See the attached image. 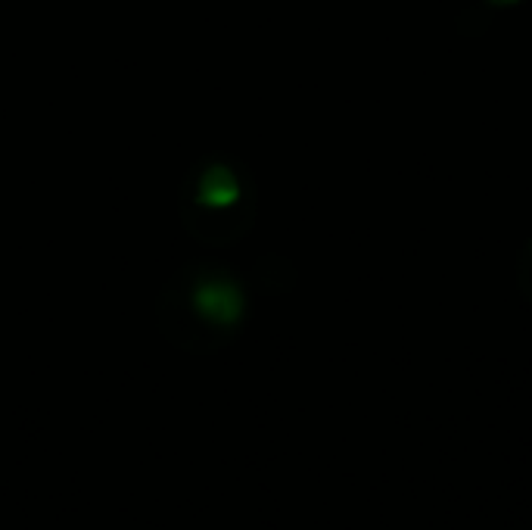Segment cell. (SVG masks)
<instances>
[{"mask_svg":"<svg viewBox=\"0 0 532 530\" xmlns=\"http://www.w3.org/2000/svg\"><path fill=\"white\" fill-rule=\"evenodd\" d=\"M203 185L209 187V191L203 194V200H212L215 207H227L231 200H237V181L231 178L227 169H212Z\"/></svg>","mask_w":532,"mask_h":530,"instance_id":"cell-2","label":"cell"},{"mask_svg":"<svg viewBox=\"0 0 532 530\" xmlns=\"http://www.w3.org/2000/svg\"><path fill=\"white\" fill-rule=\"evenodd\" d=\"M196 309L209 318V322H222V324H231L234 318L240 315L243 302H240V293L234 284L227 281H206L196 293Z\"/></svg>","mask_w":532,"mask_h":530,"instance_id":"cell-1","label":"cell"},{"mask_svg":"<svg viewBox=\"0 0 532 530\" xmlns=\"http://www.w3.org/2000/svg\"><path fill=\"white\" fill-rule=\"evenodd\" d=\"M492 4H516V0H492Z\"/></svg>","mask_w":532,"mask_h":530,"instance_id":"cell-3","label":"cell"}]
</instances>
